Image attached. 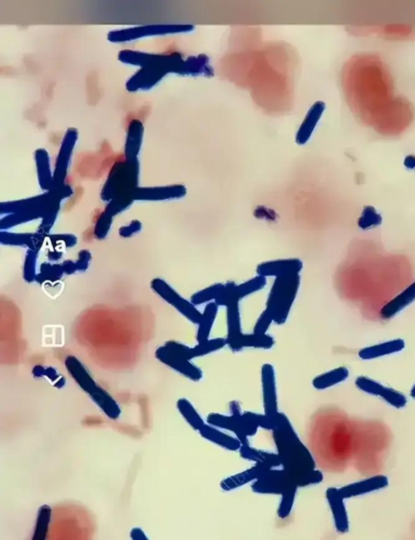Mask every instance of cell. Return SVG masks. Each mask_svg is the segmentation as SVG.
Wrapping results in <instances>:
<instances>
[{
	"label": "cell",
	"instance_id": "52a82bcc",
	"mask_svg": "<svg viewBox=\"0 0 415 540\" xmlns=\"http://www.w3.org/2000/svg\"><path fill=\"white\" fill-rule=\"evenodd\" d=\"M156 356L159 360L164 362L165 364L173 368V369L181 372V374L187 376L190 379L199 381L202 379V371L199 369V367L195 366L189 360L175 354V352L169 350L165 345L157 348Z\"/></svg>",
	"mask_w": 415,
	"mask_h": 540
},
{
	"label": "cell",
	"instance_id": "9c48e42d",
	"mask_svg": "<svg viewBox=\"0 0 415 540\" xmlns=\"http://www.w3.org/2000/svg\"><path fill=\"white\" fill-rule=\"evenodd\" d=\"M262 389L265 413L268 417H274L278 413V397H276V376L274 367L265 364L262 367Z\"/></svg>",
	"mask_w": 415,
	"mask_h": 540
},
{
	"label": "cell",
	"instance_id": "7402d4cb",
	"mask_svg": "<svg viewBox=\"0 0 415 540\" xmlns=\"http://www.w3.org/2000/svg\"><path fill=\"white\" fill-rule=\"evenodd\" d=\"M265 285V277L258 276L254 277V279L245 282V283L236 285L235 289H233V296H235V298L237 300H240L243 298L247 297V296L264 289Z\"/></svg>",
	"mask_w": 415,
	"mask_h": 540
},
{
	"label": "cell",
	"instance_id": "7c38bea8",
	"mask_svg": "<svg viewBox=\"0 0 415 540\" xmlns=\"http://www.w3.org/2000/svg\"><path fill=\"white\" fill-rule=\"evenodd\" d=\"M414 302L415 281L384 305L380 310L381 317L385 319L392 318Z\"/></svg>",
	"mask_w": 415,
	"mask_h": 540
},
{
	"label": "cell",
	"instance_id": "ba28073f",
	"mask_svg": "<svg viewBox=\"0 0 415 540\" xmlns=\"http://www.w3.org/2000/svg\"><path fill=\"white\" fill-rule=\"evenodd\" d=\"M389 486V479L385 476H376L338 489L344 499L356 498L373 492L385 489Z\"/></svg>",
	"mask_w": 415,
	"mask_h": 540
},
{
	"label": "cell",
	"instance_id": "603a6c76",
	"mask_svg": "<svg viewBox=\"0 0 415 540\" xmlns=\"http://www.w3.org/2000/svg\"><path fill=\"white\" fill-rule=\"evenodd\" d=\"M224 288H225V285L222 284L209 287V288L200 290L197 291V293H195L193 296L192 299H191V302L195 305L216 302L219 296L222 293Z\"/></svg>",
	"mask_w": 415,
	"mask_h": 540
},
{
	"label": "cell",
	"instance_id": "f546056e",
	"mask_svg": "<svg viewBox=\"0 0 415 540\" xmlns=\"http://www.w3.org/2000/svg\"><path fill=\"white\" fill-rule=\"evenodd\" d=\"M140 229L141 224H138V222H136L135 224H132L131 226L130 224L128 226L123 227L119 233H121L123 237H130L134 235L138 231H140Z\"/></svg>",
	"mask_w": 415,
	"mask_h": 540
},
{
	"label": "cell",
	"instance_id": "30bf717a",
	"mask_svg": "<svg viewBox=\"0 0 415 540\" xmlns=\"http://www.w3.org/2000/svg\"><path fill=\"white\" fill-rule=\"evenodd\" d=\"M327 500L335 520V528L338 532L346 533L350 528L349 518L344 503V498L336 487L327 490Z\"/></svg>",
	"mask_w": 415,
	"mask_h": 540
},
{
	"label": "cell",
	"instance_id": "d4e9b609",
	"mask_svg": "<svg viewBox=\"0 0 415 540\" xmlns=\"http://www.w3.org/2000/svg\"><path fill=\"white\" fill-rule=\"evenodd\" d=\"M380 35L394 39H403L414 35V28L408 26H387L380 27V30L376 31Z\"/></svg>",
	"mask_w": 415,
	"mask_h": 540
},
{
	"label": "cell",
	"instance_id": "cb8c5ba5",
	"mask_svg": "<svg viewBox=\"0 0 415 540\" xmlns=\"http://www.w3.org/2000/svg\"><path fill=\"white\" fill-rule=\"evenodd\" d=\"M179 409L184 417L192 426L197 430L202 429L205 424L203 419L193 408L192 404L187 399H180L178 403Z\"/></svg>",
	"mask_w": 415,
	"mask_h": 540
},
{
	"label": "cell",
	"instance_id": "2e32d148",
	"mask_svg": "<svg viewBox=\"0 0 415 540\" xmlns=\"http://www.w3.org/2000/svg\"><path fill=\"white\" fill-rule=\"evenodd\" d=\"M227 342L231 347L238 338L242 336L241 316L240 302H233L227 305Z\"/></svg>",
	"mask_w": 415,
	"mask_h": 540
},
{
	"label": "cell",
	"instance_id": "4fadbf2b",
	"mask_svg": "<svg viewBox=\"0 0 415 540\" xmlns=\"http://www.w3.org/2000/svg\"><path fill=\"white\" fill-rule=\"evenodd\" d=\"M405 346V343L403 339H393V341L362 348L359 352V357L362 360L378 359V358L402 352Z\"/></svg>",
	"mask_w": 415,
	"mask_h": 540
},
{
	"label": "cell",
	"instance_id": "484cf974",
	"mask_svg": "<svg viewBox=\"0 0 415 540\" xmlns=\"http://www.w3.org/2000/svg\"><path fill=\"white\" fill-rule=\"evenodd\" d=\"M227 339L222 338L209 339L208 341L200 342L197 346L193 347L195 357H202L221 350L226 345Z\"/></svg>",
	"mask_w": 415,
	"mask_h": 540
},
{
	"label": "cell",
	"instance_id": "4316f807",
	"mask_svg": "<svg viewBox=\"0 0 415 540\" xmlns=\"http://www.w3.org/2000/svg\"><path fill=\"white\" fill-rule=\"evenodd\" d=\"M38 251L28 250L26 256L25 266H24V278L30 283L37 280V262Z\"/></svg>",
	"mask_w": 415,
	"mask_h": 540
},
{
	"label": "cell",
	"instance_id": "f1b7e54d",
	"mask_svg": "<svg viewBox=\"0 0 415 540\" xmlns=\"http://www.w3.org/2000/svg\"><path fill=\"white\" fill-rule=\"evenodd\" d=\"M91 255L87 251H81L78 261L74 262L76 272L85 271L88 269Z\"/></svg>",
	"mask_w": 415,
	"mask_h": 540
},
{
	"label": "cell",
	"instance_id": "8fae6325",
	"mask_svg": "<svg viewBox=\"0 0 415 540\" xmlns=\"http://www.w3.org/2000/svg\"><path fill=\"white\" fill-rule=\"evenodd\" d=\"M303 269V262L299 260H283L264 262L257 267V273L263 277L283 276L299 273Z\"/></svg>",
	"mask_w": 415,
	"mask_h": 540
},
{
	"label": "cell",
	"instance_id": "83f0119b",
	"mask_svg": "<svg viewBox=\"0 0 415 540\" xmlns=\"http://www.w3.org/2000/svg\"><path fill=\"white\" fill-rule=\"evenodd\" d=\"M381 223V217L378 212L372 207H367L362 212L360 219V226L367 229L379 226Z\"/></svg>",
	"mask_w": 415,
	"mask_h": 540
},
{
	"label": "cell",
	"instance_id": "9a60e30c",
	"mask_svg": "<svg viewBox=\"0 0 415 540\" xmlns=\"http://www.w3.org/2000/svg\"><path fill=\"white\" fill-rule=\"evenodd\" d=\"M274 345V339L268 334L242 333L235 343L231 347L233 350H240L243 348H265L268 350Z\"/></svg>",
	"mask_w": 415,
	"mask_h": 540
},
{
	"label": "cell",
	"instance_id": "d6986e66",
	"mask_svg": "<svg viewBox=\"0 0 415 540\" xmlns=\"http://www.w3.org/2000/svg\"><path fill=\"white\" fill-rule=\"evenodd\" d=\"M219 305L215 302L209 303L205 307L202 319L198 324L197 341L199 343L208 341L217 318Z\"/></svg>",
	"mask_w": 415,
	"mask_h": 540
},
{
	"label": "cell",
	"instance_id": "7a4b0ae2",
	"mask_svg": "<svg viewBox=\"0 0 415 540\" xmlns=\"http://www.w3.org/2000/svg\"><path fill=\"white\" fill-rule=\"evenodd\" d=\"M275 441L284 471L297 486L319 484L321 472L315 470V462L306 447L299 441L292 425L283 413L274 417Z\"/></svg>",
	"mask_w": 415,
	"mask_h": 540
},
{
	"label": "cell",
	"instance_id": "6da1fadb",
	"mask_svg": "<svg viewBox=\"0 0 415 540\" xmlns=\"http://www.w3.org/2000/svg\"><path fill=\"white\" fill-rule=\"evenodd\" d=\"M342 84L352 112L380 135L399 136L412 125L414 107L396 94L393 75L379 56H353L343 68Z\"/></svg>",
	"mask_w": 415,
	"mask_h": 540
},
{
	"label": "cell",
	"instance_id": "5bb4252c",
	"mask_svg": "<svg viewBox=\"0 0 415 540\" xmlns=\"http://www.w3.org/2000/svg\"><path fill=\"white\" fill-rule=\"evenodd\" d=\"M271 467L264 463H258V465L251 468L241 474H238L236 476L228 478L227 480H224L222 483V487L225 490H232L236 487H240L242 485L247 484V483L251 481L252 480L259 479L262 476L265 474L267 471L271 469Z\"/></svg>",
	"mask_w": 415,
	"mask_h": 540
},
{
	"label": "cell",
	"instance_id": "ffe728a7",
	"mask_svg": "<svg viewBox=\"0 0 415 540\" xmlns=\"http://www.w3.org/2000/svg\"><path fill=\"white\" fill-rule=\"evenodd\" d=\"M322 106V103H317L316 106H314L309 114H308L306 120L304 121L303 126L300 128L298 134L297 142L300 143V145L306 143L310 136H311L313 129L316 127V124L323 111L324 109Z\"/></svg>",
	"mask_w": 415,
	"mask_h": 540
},
{
	"label": "cell",
	"instance_id": "8992f818",
	"mask_svg": "<svg viewBox=\"0 0 415 540\" xmlns=\"http://www.w3.org/2000/svg\"><path fill=\"white\" fill-rule=\"evenodd\" d=\"M357 388L364 393L378 396L385 402L396 408H403L407 404V399L400 392L380 384V382L365 376L357 377L355 381Z\"/></svg>",
	"mask_w": 415,
	"mask_h": 540
},
{
	"label": "cell",
	"instance_id": "5b68a950",
	"mask_svg": "<svg viewBox=\"0 0 415 540\" xmlns=\"http://www.w3.org/2000/svg\"><path fill=\"white\" fill-rule=\"evenodd\" d=\"M297 485L284 470H269L259 478L252 489L257 493L283 496L297 493Z\"/></svg>",
	"mask_w": 415,
	"mask_h": 540
},
{
	"label": "cell",
	"instance_id": "44dd1931",
	"mask_svg": "<svg viewBox=\"0 0 415 540\" xmlns=\"http://www.w3.org/2000/svg\"><path fill=\"white\" fill-rule=\"evenodd\" d=\"M240 452L242 456L247 458V460H254L258 463H264V465H269L271 467L281 465L279 456L274 455V453L256 451L248 446H242Z\"/></svg>",
	"mask_w": 415,
	"mask_h": 540
},
{
	"label": "cell",
	"instance_id": "3957f363",
	"mask_svg": "<svg viewBox=\"0 0 415 540\" xmlns=\"http://www.w3.org/2000/svg\"><path fill=\"white\" fill-rule=\"evenodd\" d=\"M299 285V273L276 277L265 309L273 317L275 323L283 324L288 320Z\"/></svg>",
	"mask_w": 415,
	"mask_h": 540
},
{
	"label": "cell",
	"instance_id": "4dcf8cb0",
	"mask_svg": "<svg viewBox=\"0 0 415 540\" xmlns=\"http://www.w3.org/2000/svg\"><path fill=\"white\" fill-rule=\"evenodd\" d=\"M410 395H412V397L415 399V384L413 386L412 392H410Z\"/></svg>",
	"mask_w": 415,
	"mask_h": 540
},
{
	"label": "cell",
	"instance_id": "e0dca14e",
	"mask_svg": "<svg viewBox=\"0 0 415 540\" xmlns=\"http://www.w3.org/2000/svg\"><path fill=\"white\" fill-rule=\"evenodd\" d=\"M199 431L204 438L217 444V445L225 447L228 450L237 451L240 450L242 447L240 440H236L226 433L218 431L213 425L205 424Z\"/></svg>",
	"mask_w": 415,
	"mask_h": 540
},
{
	"label": "cell",
	"instance_id": "ac0fdd59",
	"mask_svg": "<svg viewBox=\"0 0 415 540\" xmlns=\"http://www.w3.org/2000/svg\"><path fill=\"white\" fill-rule=\"evenodd\" d=\"M349 375L347 368L339 367L315 377L312 384L317 390H326L346 381Z\"/></svg>",
	"mask_w": 415,
	"mask_h": 540
},
{
	"label": "cell",
	"instance_id": "277c9868",
	"mask_svg": "<svg viewBox=\"0 0 415 540\" xmlns=\"http://www.w3.org/2000/svg\"><path fill=\"white\" fill-rule=\"evenodd\" d=\"M151 288L156 294L159 295L171 307H173L191 323L199 324L200 319H202V313L199 312L197 305L184 298L166 281L161 279H154L151 282Z\"/></svg>",
	"mask_w": 415,
	"mask_h": 540
}]
</instances>
